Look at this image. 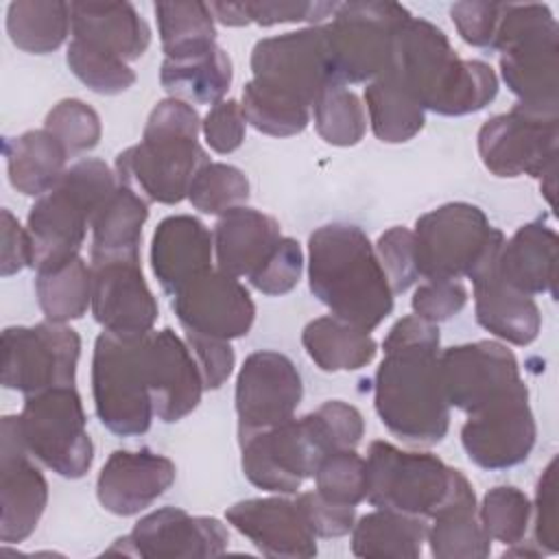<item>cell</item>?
Here are the masks:
<instances>
[{
  "label": "cell",
  "instance_id": "1",
  "mask_svg": "<svg viewBox=\"0 0 559 559\" xmlns=\"http://www.w3.org/2000/svg\"><path fill=\"white\" fill-rule=\"evenodd\" d=\"M437 323L406 314L382 341L384 358L373 378V406L382 426L413 445H435L450 428Z\"/></svg>",
  "mask_w": 559,
  "mask_h": 559
},
{
  "label": "cell",
  "instance_id": "2",
  "mask_svg": "<svg viewBox=\"0 0 559 559\" xmlns=\"http://www.w3.org/2000/svg\"><path fill=\"white\" fill-rule=\"evenodd\" d=\"M384 74L393 76L424 111L439 116L476 114L498 94V76L489 63L461 59L437 24L415 15L397 28Z\"/></svg>",
  "mask_w": 559,
  "mask_h": 559
},
{
  "label": "cell",
  "instance_id": "3",
  "mask_svg": "<svg viewBox=\"0 0 559 559\" xmlns=\"http://www.w3.org/2000/svg\"><path fill=\"white\" fill-rule=\"evenodd\" d=\"M308 286L330 314L367 332L393 312V290L376 247L349 223L321 225L310 234Z\"/></svg>",
  "mask_w": 559,
  "mask_h": 559
},
{
  "label": "cell",
  "instance_id": "4",
  "mask_svg": "<svg viewBox=\"0 0 559 559\" xmlns=\"http://www.w3.org/2000/svg\"><path fill=\"white\" fill-rule=\"evenodd\" d=\"M199 133L201 118L192 105L179 98L159 100L146 118L142 140L118 153V183L153 203H181L199 168L210 162Z\"/></svg>",
  "mask_w": 559,
  "mask_h": 559
},
{
  "label": "cell",
  "instance_id": "5",
  "mask_svg": "<svg viewBox=\"0 0 559 559\" xmlns=\"http://www.w3.org/2000/svg\"><path fill=\"white\" fill-rule=\"evenodd\" d=\"M118 186L116 170L100 159L85 157L68 166L55 188L37 197L26 218L35 273L79 255L87 227Z\"/></svg>",
  "mask_w": 559,
  "mask_h": 559
},
{
  "label": "cell",
  "instance_id": "6",
  "mask_svg": "<svg viewBox=\"0 0 559 559\" xmlns=\"http://www.w3.org/2000/svg\"><path fill=\"white\" fill-rule=\"evenodd\" d=\"M515 105L559 116V24L546 4H504L491 44Z\"/></svg>",
  "mask_w": 559,
  "mask_h": 559
},
{
  "label": "cell",
  "instance_id": "7",
  "mask_svg": "<svg viewBox=\"0 0 559 559\" xmlns=\"http://www.w3.org/2000/svg\"><path fill=\"white\" fill-rule=\"evenodd\" d=\"M144 338L100 332L92 354V397L100 424L118 437H138L155 417L146 380Z\"/></svg>",
  "mask_w": 559,
  "mask_h": 559
},
{
  "label": "cell",
  "instance_id": "8",
  "mask_svg": "<svg viewBox=\"0 0 559 559\" xmlns=\"http://www.w3.org/2000/svg\"><path fill=\"white\" fill-rule=\"evenodd\" d=\"M504 234L489 225L478 205L443 203L415 223V264L424 280L469 277L476 266L504 242Z\"/></svg>",
  "mask_w": 559,
  "mask_h": 559
},
{
  "label": "cell",
  "instance_id": "9",
  "mask_svg": "<svg viewBox=\"0 0 559 559\" xmlns=\"http://www.w3.org/2000/svg\"><path fill=\"white\" fill-rule=\"evenodd\" d=\"M253 81L264 90L308 109L330 90L345 87L338 79L325 24L260 39L251 50Z\"/></svg>",
  "mask_w": 559,
  "mask_h": 559
},
{
  "label": "cell",
  "instance_id": "10",
  "mask_svg": "<svg viewBox=\"0 0 559 559\" xmlns=\"http://www.w3.org/2000/svg\"><path fill=\"white\" fill-rule=\"evenodd\" d=\"M24 445L33 459L55 474L83 478L94 461V443L81 395L74 386H57L26 395L17 415Z\"/></svg>",
  "mask_w": 559,
  "mask_h": 559
},
{
  "label": "cell",
  "instance_id": "11",
  "mask_svg": "<svg viewBox=\"0 0 559 559\" xmlns=\"http://www.w3.org/2000/svg\"><path fill=\"white\" fill-rule=\"evenodd\" d=\"M247 480L269 493H295L332 452L314 413L238 437Z\"/></svg>",
  "mask_w": 559,
  "mask_h": 559
},
{
  "label": "cell",
  "instance_id": "12",
  "mask_svg": "<svg viewBox=\"0 0 559 559\" xmlns=\"http://www.w3.org/2000/svg\"><path fill=\"white\" fill-rule=\"evenodd\" d=\"M367 502L406 515L430 518L443 502L452 467L437 454L371 441L367 450Z\"/></svg>",
  "mask_w": 559,
  "mask_h": 559
},
{
  "label": "cell",
  "instance_id": "13",
  "mask_svg": "<svg viewBox=\"0 0 559 559\" xmlns=\"http://www.w3.org/2000/svg\"><path fill=\"white\" fill-rule=\"evenodd\" d=\"M81 336L66 323L39 321L2 332V386L24 397L57 386H74Z\"/></svg>",
  "mask_w": 559,
  "mask_h": 559
},
{
  "label": "cell",
  "instance_id": "14",
  "mask_svg": "<svg viewBox=\"0 0 559 559\" xmlns=\"http://www.w3.org/2000/svg\"><path fill=\"white\" fill-rule=\"evenodd\" d=\"M408 17L397 2H341L325 24L341 83H371L384 74L393 37Z\"/></svg>",
  "mask_w": 559,
  "mask_h": 559
},
{
  "label": "cell",
  "instance_id": "15",
  "mask_svg": "<svg viewBox=\"0 0 559 559\" xmlns=\"http://www.w3.org/2000/svg\"><path fill=\"white\" fill-rule=\"evenodd\" d=\"M476 140L483 166L496 177L544 179L557 173L559 116L513 105L507 114L485 120Z\"/></svg>",
  "mask_w": 559,
  "mask_h": 559
},
{
  "label": "cell",
  "instance_id": "16",
  "mask_svg": "<svg viewBox=\"0 0 559 559\" xmlns=\"http://www.w3.org/2000/svg\"><path fill=\"white\" fill-rule=\"evenodd\" d=\"M537 426L524 380L489 406L472 413L461 426L467 459L489 472L524 463L535 445Z\"/></svg>",
  "mask_w": 559,
  "mask_h": 559
},
{
  "label": "cell",
  "instance_id": "17",
  "mask_svg": "<svg viewBox=\"0 0 559 559\" xmlns=\"http://www.w3.org/2000/svg\"><path fill=\"white\" fill-rule=\"evenodd\" d=\"M229 546L227 526L210 515H190L179 507H162L140 518L131 533L118 537L105 552L144 559L218 557Z\"/></svg>",
  "mask_w": 559,
  "mask_h": 559
},
{
  "label": "cell",
  "instance_id": "18",
  "mask_svg": "<svg viewBox=\"0 0 559 559\" xmlns=\"http://www.w3.org/2000/svg\"><path fill=\"white\" fill-rule=\"evenodd\" d=\"M439 371L450 408L467 415L478 413L522 382L515 354L498 341H474L439 352Z\"/></svg>",
  "mask_w": 559,
  "mask_h": 559
},
{
  "label": "cell",
  "instance_id": "19",
  "mask_svg": "<svg viewBox=\"0 0 559 559\" xmlns=\"http://www.w3.org/2000/svg\"><path fill=\"white\" fill-rule=\"evenodd\" d=\"M301 397V376L286 354L273 349L249 354L238 371L234 393L238 437L288 421Z\"/></svg>",
  "mask_w": 559,
  "mask_h": 559
},
{
  "label": "cell",
  "instance_id": "20",
  "mask_svg": "<svg viewBox=\"0 0 559 559\" xmlns=\"http://www.w3.org/2000/svg\"><path fill=\"white\" fill-rule=\"evenodd\" d=\"M48 504V483L31 461L17 415L0 421V539L20 544L37 528Z\"/></svg>",
  "mask_w": 559,
  "mask_h": 559
},
{
  "label": "cell",
  "instance_id": "21",
  "mask_svg": "<svg viewBox=\"0 0 559 559\" xmlns=\"http://www.w3.org/2000/svg\"><path fill=\"white\" fill-rule=\"evenodd\" d=\"M170 308L183 332L223 341L247 336L255 321V304L249 288L221 269L207 271L179 290Z\"/></svg>",
  "mask_w": 559,
  "mask_h": 559
},
{
  "label": "cell",
  "instance_id": "22",
  "mask_svg": "<svg viewBox=\"0 0 559 559\" xmlns=\"http://www.w3.org/2000/svg\"><path fill=\"white\" fill-rule=\"evenodd\" d=\"M92 266V317L105 330L122 336L153 332L159 306L148 288L140 260H111Z\"/></svg>",
  "mask_w": 559,
  "mask_h": 559
},
{
  "label": "cell",
  "instance_id": "23",
  "mask_svg": "<svg viewBox=\"0 0 559 559\" xmlns=\"http://www.w3.org/2000/svg\"><path fill=\"white\" fill-rule=\"evenodd\" d=\"M144 365L157 419L173 424L199 406L205 391L203 378L186 338L173 328L146 334Z\"/></svg>",
  "mask_w": 559,
  "mask_h": 559
},
{
  "label": "cell",
  "instance_id": "24",
  "mask_svg": "<svg viewBox=\"0 0 559 559\" xmlns=\"http://www.w3.org/2000/svg\"><path fill=\"white\" fill-rule=\"evenodd\" d=\"M177 478L175 463L148 448L114 450L96 478V498L114 515L131 518L148 509Z\"/></svg>",
  "mask_w": 559,
  "mask_h": 559
},
{
  "label": "cell",
  "instance_id": "25",
  "mask_svg": "<svg viewBox=\"0 0 559 559\" xmlns=\"http://www.w3.org/2000/svg\"><path fill=\"white\" fill-rule=\"evenodd\" d=\"M225 520L264 557L310 559L317 555V537L295 500L282 496L247 498L234 502L225 511Z\"/></svg>",
  "mask_w": 559,
  "mask_h": 559
},
{
  "label": "cell",
  "instance_id": "26",
  "mask_svg": "<svg viewBox=\"0 0 559 559\" xmlns=\"http://www.w3.org/2000/svg\"><path fill=\"white\" fill-rule=\"evenodd\" d=\"M500 247L469 275L474 286V314L478 325L496 338L524 347L539 336L542 312L531 295L511 288L498 275L496 262Z\"/></svg>",
  "mask_w": 559,
  "mask_h": 559
},
{
  "label": "cell",
  "instance_id": "27",
  "mask_svg": "<svg viewBox=\"0 0 559 559\" xmlns=\"http://www.w3.org/2000/svg\"><path fill=\"white\" fill-rule=\"evenodd\" d=\"M214 240L210 229L190 214L159 221L151 240V269L162 290L175 297L188 284L212 271Z\"/></svg>",
  "mask_w": 559,
  "mask_h": 559
},
{
  "label": "cell",
  "instance_id": "28",
  "mask_svg": "<svg viewBox=\"0 0 559 559\" xmlns=\"http://www.w3.org/2000/svg\"><path fill=\"white\" fill-rule=\"evenodd\" d=\"M426 542L437 559H485L491 552V537L478 520V504L472 483L452 467L450 487L443 502L428 518Z\"/></svg>",
  "mask_w": 559,
  "mask_h": 559
},
{
  "label": "cell",
  "instance_id": "29",
  "mask_svg": "<svg viewBox=\"0 0 559 559\" xmlns=\"http://www.w3.org/2000/svg\"><path fill=\"white\" fill-rule=\"evenodd\" d=\"M557 231L546 221L524 223L502 242L496 271L524 295L548 293L557 299Z\"/></svg>",
  "mask_w": 559,
  "mask_h": 559
},
{
  "label": "cell",
  "instance_id": "30",
  "mask_svg": "<svg viewBox=\"0 0 559 559\" xmlns=\"http://www.w3.org/2000/svg\"><path fill=\"white\" fill-rule=\"evenodd\" d=\"M72 39L111 52L122 61L140 59L151 46V26L131 2H70Z\"/></svg>",
  "mask_w": 559,
  "mask_h": 559
},
{
  "label": "cell",
  "instance_id": "31",
  "mask_svg": "<svg viewBox=\"0 0 559 559\" xmlns=\"http://www.w3.org/2000/svg\"><path fill=\"white\" fill-rule=\"evenodd\" d=\"M280 223L253 207L240 205L218 216L212 240L216 269L234 277H249L280 242Z\"/></svg>",
  "mask_w": 559,
  "mask_h": 559
},
{
  "label": "cell",
  "instance_id": "32",
  "mask_svg": "<svg viewBox=\"0 0 559 559\" xmlns=\"http://www.w3.org/2000/svg\"><path fill=\"white\" fill-rule=\"evenodd\" d=\"M148 203L129 186H118L92 221L90 264L111 260H140L142 227Z\"/></svg>",
  "mask_w": 559,
  "mask_h": 559
},
{
  "label": "cell",
  "instance_id": "33",
  "mask_svg": "<svg viewBox=\"0 0 559 559\" xmlns=\"http://www.w3.org/2000/svg\"><path fill=\"white\" fill-rule=\"evenodd\" d=\"M4 157L9 183L26 197H41L61 179L70 155L50 131L31 129L4 140Z\"/></svg>",
  "mask_w": 559,
  "mask_h": 559
},
{
  "label": "cell",
  "instance_id": "34",
  "mask_svg": "<svg viewBox=\"0 0 559 559\" xmlns=\"http://www.w3.org/2000/svg\"><path fill=\"white\" fill-rule=\"evenodd\" d=\"M234 79L229 55L216 44L214 48L181 57H164L159 68V83L170 94L188 105H216L227 94Z\"/></svg>",
  "mask_w": 559,
  "mask_h": 559
},
{
  "label": "cell",
  "instance_id": "35",
  "mask_svg": "<svg viewBox=\"0 0 559 559\" xmlns=\"http://www.w3.org/2000/svg\"><path fill=\"white\" fill-rule=\"evenodd\" d=\"M301 345L310 360L328 373L367 367L378 352L373 336L334 314L312 319L301 332Z\"/></svg>",
  "mask_w": 559,
  "mask_h": 559
},
{
  "label": "cell",
  "instance_id": "36",
  "mask_svg": "<svg viewBox=\"0 0 559 559\" xmlns=\"http://www.w3.org/2000/svg\"><path fill=\"white\" fill-rule=\"evenodd\" d=\"M426 535V518L376 509L354 522L352 552L367 559H417L424 550Z\"/></svg>",
  "mask_w": 559,
  "mask_h": 559
},
{
  "label": "cell",
  "instance_id": "37",
  "mask_svg": "<svg viewBox=\"0 0 559 559\" xmlns=\"http://www.w3.org/2000/svg\"><path fill=\"white\" fill-rule=\"evenodd\" d=\"M72 28V7L63 0H17L7 9V33L28 55L55 52Z\"/></svg>",
  "mask_w": 559,
  "mask_h": 559
},
{
  "label": "cell",
  "instance_id": "38",
  "mask_svg": "<svg viewBox=\"0 0 559 559\" xmlns=\"http://www.w3.org/2000/svg\"><path fill=\"white\" fill-rule=\"evenodd\" d=\"M365 103L371 131L380 142H408L426 124V111L421 105L389 74H380L367 83Z\"/></svg>",
  "mask_w": 559,
  "mask_h": 559
},
{
  "label": "cell",
  "instance_id": "39",
  "mask_svg": "<svg viewBox=\"0 0 559 559\" xmlns=\"http://www.w3.org/2000/svg\"><path fill=\"white\" fill-rule=\"evenodd\" d=\"M35 295L48 321H76L92 308V266L76 255L61 266L37 271Z\"/></svg>",
  "mask_w": 559,
  "mask_h": 559
},
{
  "label": "cell",
  "instance_id": "40",
  "mask_svg": "<svg viewBox=\"0 0 559 559\" xmlns=\"http://www.w3.org/2000/svg\"><path fill=\"white\" fill-rule=\"evenodd\" d=\"M155 15L168 59L199 55L216 46V26L205 2H157Z\"/></svg>",
  "mask_w": 559,
  "mask_h": 559
},
{
  "label": "cell",
  "instance_id": "41",
  "mask_svg": "<svg viewBox=\"0 0 559 559\" xmlns=\"http://www.w3.org/2000/svg\"><path fill=\"white\" fill-rule=\"evenodd\" d=\"M240 105H242L247 122L255 131L273 135V138L297 135L310 122V109L308 107L264 90L253 79L245 83Z\"/></svg>",
  "mask_w": 559,
  "mask_h": 559
},
{
  "label": "cell",
  "instance_id": "42",
  "mask_svg": "<svg viewBox=\"0 0 559 559\" xmlns=\"http://www.w3.org/2000/svg\"><path fill=\"white\" fill-rule=\"evenodd\" d=\"M314 129L332 146H356L367 131V116L360 98L347 87L325 92L312 105Z\"/></svg>",
  "mask_w": 559,
  "mask_h": 559
},
{
  "label": "cell",
  "instance_id": "43",
  "mask_svg": "<svg viewBox=\"0 0 559 559\" xmlns=\"http://www.w3.org/2000/svg\"><path fill=\"white\" fill-rule=\"evenodd\" d=\"M249 199V179L247 175L223 162H207L194 175L188 201L194 210L212 216H221L227 210L245 205Z\"/></svg>",
  "mask_w": 559,
  "mask_h": 559
},
{
  "label": "cell",
  "instance_id": "44",
  "mask_svg": "<svg viewBox=\"0 0 559 559\" xmlns=\"http://www.w3.org/2000/svg\"><path fill=\"white\" fill-rule=\"evenodd\" d=\"M533 504L528 496L513 485L491 487L478 507V520L491 542L504 546L524 542V535L531 524Z\"/></svg>",
  "mask_w": 559,
  "mask_h": 559
},
{
  "label": "cell",
  "instance_id": "45",
  "mask_svg": "<svg viewBox=\"0 0 559 559\" xmlns=\"http://www.w3.org/2000/svg\"><path fill=\"white\" fill-rule=\"evenodd\" d=\"M66 61L83 85L103 96L122 94L135 83V72L127 61L79 39H70Z\"/></svg>",
  "mask_w": 559,
  "mask_h": 559
},
{
  "label": "cell",
  "instance_id": "46",
  "mask_svg": "<svg viewBox=\"0 0 559 559\" xmlns=\"http://www.w3.org/2000/svg\"><path fill=\"white\" fill-rule=\"evenodd\" d=\"M312 478L317 491L330 502L356 507L367 498V461L356 448L328 452Z\"/></svg>",
  "mask_w": 559,
  "mask_h": 559
},
{
  "label": "cell",
  "instance_id": "47",
  "mask_svg": "<svg viewBox=\"0 0 559 559\" xmlns=\"http://www.w3.org/2000/svg\"><path fill=\"white\" fill-rule=\"evenodd\" d=\"M44 129L50 131L63 144L70 157L92 151L103 135L100 116L94 107L79 98L59 100L46 114Z\"/></svg>",
  "mask_w": 559,
  "mask_h": 559
},
{
  "label": "cell",
  "instance_id": "48",
  "mask_svg": "<svg viewBox=\"0 0 559 559\" xmlns=\"http://www.w3.org/2000/svg\"><path fill=\"white\" fill-rule=\"evenodd\" d=\"M304 271V251L295 238L282 236L269 258L255 269L247 280L249 284L269 297H280L290 293Z\"/></svg>",
  "mask_w": 559,
  "mask_h": 559
},
{
  "label": "cell",
  "instance_id": "49",
  "mask_svg": "<svg viewBox=\"0 0 559 559\" xmlns=\"http://www.w3.org/2000/svg\"><path fill=\"white\" fill-rule=\"evenodd\" d=\"M373 247L393 295L408 290L419 280V271L415 264L413 231L408 227L395 225L386 229L384 234H380Z\"/></svg>",
  "mask_w": 559,
  "mask_h": 559
},
{
  "label": "cell",
  "instance_id": "50",
  "mask_svg": "<svg viewBox=\"0 0 559 559\" xmlns=\"http://www.w3.org/2000/svg\"><path fill=\"white\" fill-rule=\"evenodd\" d=\"M531 520H533V544L542 550V555L559 552L557 459H550L537 478Z\"/></svg>",
  "mask_w": 559,
  "mask_h": 559
},
{
  "label": "cell",
  "instance_id": "51",
  "mask_svg": "<svg viewBox=\"0 0 559 559\" xmlns=\"http://www.w3.org/2000/svg\"><path fill=\"white\" fill-rule=\"evenodd\" d=\"M465 304L467 288L461 280H426L411 297L413 314L437 325L459 314Z\"/></svg>",
  "mask_w": 559,
  "mask_h": 559
},
{
  "label": "cell",
  "instance_id": "52",
  "mask_svg": "<svg viewBox=\"0 0 559 559\" xmlns=\"http://www.w3.org/2000/svg\"><path fill=\"white\" fill-rule=\"evenodd\" d=\"M201 131L205 144L221 155L234 153L245 142L247 133V118L242 105L234 98H223L221 103L212 105L205 118L201 120Z\"/></svg>",
  "mask_w": 559,
  "mask_h": 559
},
{
  "label": "cell",
  "instance_id": "53",
  "mask_svg": "<svg viewBox=\"0 0 559 559\" xmlns=\"http://www.w3.org/2000/svg\"><path fill=\"white\" fill-rule=\"evenodd\" d=\"M504 2H454L450 7V17L461 35V39L476 48H491Z\"/></svg>",
  "mask_w": 559,
  "mask_h": 559
},
{
  "label": "cell",
  "instance_id": "54",
  "mask_svg": "<svg viewBox=\"0 0 559 559\" xmlns=\"http://www.w3.org/2000/svg\"><path fill=\"white\" fill-rule=\"evenodd\" d=\"M295 502L314 537H343L354 528L356 507L330 502L317 489L299 493Z\"/></svg>",
  "mask_w": 559,
  "mask_h": 559
},
{
  "label": "cell",
  "instance_id": "55",
  "mask_svg": "<svg viewBox=\"0 0 559 559\" xmlns=\"http://www.w3.org/2000/svg\"><path fill=\"white\" fill-rule=\"evenodd\" d=\"M249 24L275 26V24H297L308 22L319 26L323 20L332 17L338 2H242Z\"/></svg>",
  "mask_w": 559,
  "mask_h": 559
},
{
  "label": "cell",
  "instance_id": "56",
  "mask_svg": "<svg viewBox=\"0 0 559 559\" xmlns=\"http://www.w3.org/2000/svg\"><path fill=\"white\" fill-rule=\"evenodd\" d=\"M186 343L199 365L203 386L205 391H216L221 389L227 378L234 371L236 365V354L229 341L223 338H212V336H201L194 332H183Z\"/></svg>",
  "mask_w": 559,
  "mask_h": 559
},
{
  "label": "cell",
  "instance_id": "57",
  "mask_svg": "<svg viewBox=\"0 0 559 559\" xmlns=\"http://www.w3.org/2000/svg\"><path fill=\"white\" fill-rule=\"evenodd\" d=\"M330 450L356 448L365 435L360 411L343 400H328L314 411Z\"/></svg>",
  "mask_w": 559,
  "mask_h": 559
},
{
  "label": "cell",
  "instance_id": "58",
  "mask_svg": "<svg viewBox=\"0 0 559 559\" xmlns=\"http://www.w3.org/2000/svg\"><path fill=\"white\" fill-rule=\"evenodd\" d=\"M33 266V245L28 231L17 223V218L4 207L2 210V277L15 275L22 269Z\"/></svg>",
  "mask_w": 559,
  "mask_h": 559
},
{
  "label": "cell",
  "instance_id": "59",
  "mask_svg": "<svg viewBox=\"0 0 559 559\" xmlns=\"http://www.w3.org/2000/svg\"><path fill=\"white\" fill-rule=\"evenodd\" d=\"M210 13L214 22H221L223 26H247L249 17L242 2H210Z\"/></svg>",
  "mask_w": 559,
  "mask_h": 559
}]
</instances>
